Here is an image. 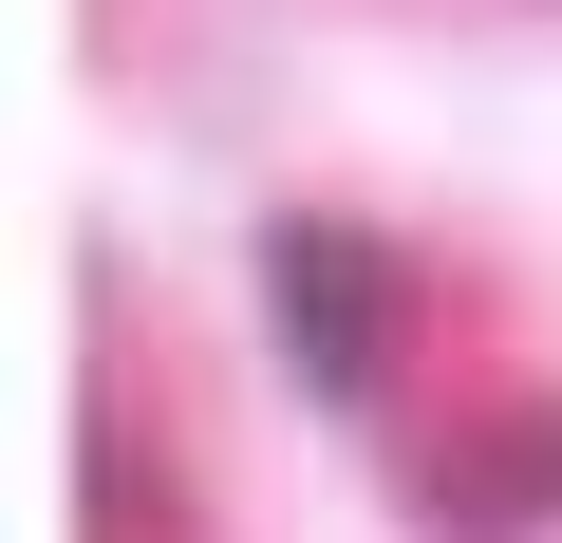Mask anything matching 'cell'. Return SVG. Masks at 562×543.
Instances as JSON below:
<instances>
[{"label": "cell", "mask_w": 562, "mask_h": 543, "mask_svg": "<svg viewBox=\"0 0 562 543\" xmlns=\"http://www.w3.org/2000/svg\"><path fill=\"white\" fill-rule=\"evenodd\" d=\"M262 301H281V357H301V394H375L394 375V244L375 225H338V206H301V225H281L262 244Z\"/></svg>", "instance_id": "6da1fadb"}, {"label": "cell", "mask_w": 562, "mask_h": 543, "mask_svg": "<svg viewBox=\"0 0 562 543\" xmlns=\"http://www.w3.org/2000/svg\"><path fill=\"white\" fill-rule=\"evenodd\" d=\"M413 506H431V543H543V524H562V412H469V431H431Z\"/></svg>", "instance_id": "7a4b0ae2"}]
</instances>
